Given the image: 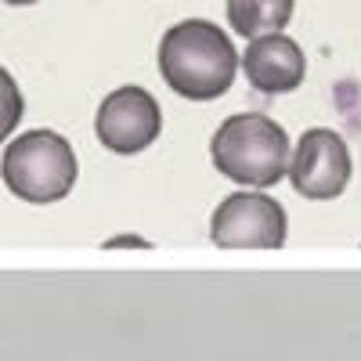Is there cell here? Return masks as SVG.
<instances>
[{
	"label": "cell",
	"instance_id": "ba28073f",
	"mask_svg": "<svg viewBox=\"0 0 361 361\" xmlns=\"http://www.w3.org/2000/svg\"><path fill=\"white\" fill-rule=\"evenodd\" d=\"M296 0H228V22L238 37H267L282 33L293 22Z\"/></svg>",
	"mask_w": 361,
	"mask_h": 361
},
{
	"label": "cell",
	"instance_id": "6da1fadb",
	"mask_svg": "<svg viewBox=\"0 0 361 361\" xmlns=\"http://www.w3.org/2000/svg\"><path fill=\"white\" fill-rule=\"evenodd\" d=\"M159 76L185 102H214L238 76V51L217 22L185 18L159 40Z\"/></svg>",
	"mask_w": 361,
	"mask_h": 361
},
{
	"label": "cell",
	"instance_id": "8992f818",
	"mask_svg": "<svg viewBox=\"0 0 361 361\" xmlns=\"http://www.w3.org/2000/svg\"><path fill=\"white\" fill-rule=\"evenodd\" d=\"M163 130V109L145 87L127 83L102 98L94 112V137L112 156H137L152 148Z\"/></svg>",
	"mask_w": 361,
	"mask_h": 361
},
{
	"label": "cell",
	"instance_id": "52a82bcc",
	"mask_svg": "<svg viewBox=\"0 0 361 361\" xmlns=\"http://www.w3.org/2000/svg\"><path fill=\"white\" fill-rule=\"evenodd\" d=\"M238 69L246 73V83L260 94H289L307 76V58L293 37L267 33L253 37L246 51L238 54Z\"/></svg>",
	"mask_w": 361,
	"mask_h": 361
},
{
	"label": "cell",
	"instance_id": "30bf717a",
	"mask_svg": "<svg viewBox=\"0 0 361 361\" xmlns=\"http://www.w3.org/2000/svg\"><path fill=\"white\" fill-rule=\"evenodd\" d=\"M4 4H11V8H29V4H37V0H4Z\"/></svg>",
	"mask_w": 361,
	"mask_h": 361
},
{
	"label": "cell",
	"instance_id": "277c9868",
	"mask_svg": "<svg viewBox=\"0 0 361 361\" xmlns=\"http://www.w3.org/2000/svg\"><path fill=\"white\" fill-rule=\"evenodd\" d=\"M286 238V206L264 188H238L209 214V243L221 250H279Z\"/></svg>",
	"mask_w": 361,
	"mask_h": 361
},
{
	"label": "cell",
	"instance_id": "3957f363",
	"mask_svg": "<svg viewBox=\"0 0 361 361\" xmlns=\"http://www.w3.org/2000/svg\"><path fill=\"white\" fill-rule=\"evenodd\" d=\"M80 177V163L66 134L51 127L15 134L0 152V180L4 188L33 206L62 202Z\"/></svg>",
	"mask_w": 361,
	"mask_h": 361
},
{
	"label": "cell",
	"instance_id": "7a4b0ae2",
	"mask_svg": "<svg viewBox=\"0 0 361 361\" xmlns=\"http://www.w3.org/2000/svg\"><path fill=\"white\" fill-rule=\"evenodd\" d=\"M293 145L264 112H235L209 137V163L238 188H275L289 173Z\"/></svg>",
	"mask_w": 361,
	"mask_h": 361
},
{
	"label": "cell",
	"instance_id": "5b68a950",
	"mask_svg": "<svg viewBox=\"0 0 361 361\" xmlns=\"http://www.w3.org/2000/svg\"><path fill=\"white\" fill-rule=\"evenodd\" d=\"M350 173H354V159H350L347 141L329 127H311L293 145L286 177L296 195H304L311 202H329L347 192Z\"/></svg>",
	"mask_w": 361,
	"mask_h": 361
},
{
	"label": "cell",
	"instance_id": "9c48e42d",
	"mask_svg": "<svg viewBox=\"0 0 361 361\" xmlns=\"http://www.w3.org/2000/svg\"><path fill=\"white\" fill-rule=\"evenodd\" d=\"M25 116V98H22V87L18 80L0 66V145H8Z\"/></svg>",
	"mask_w": 361,
	"mask_h": 361
}]
</instances>
